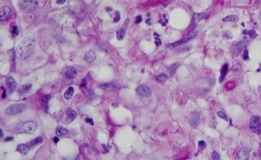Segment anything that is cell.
I'll use <instances>...</instances> for the list:
<instances>
[{
	"mask_svg": "<svg viewBox=\"0 0 261 160\" xmlns=\"http://www.w3.org/2000/svg\"><path fill=\"white\" fill-rule=\"evenodd\" d=\"M224 37H225V38H227V39H230V38H232L231 33H229V32L224 33Z\"/></svg>",
	"mask_w": 261,
	"mask_h": 160,
	"instance_id": "obj_35",
	"label": "cell"
},
{
	"mask_svg": "<svg viewBox=\"0 0 261 160\" xmlns=\"http://www.w3.org/2000/svg\"><path fill=\"white\" fill-rule=\"evenodd\" d=\"M137 94L141 97H150L152 94V91L147 86L140 85L137 88Z\"/></svg>",
	"mask_w": 261,
	"mask_h": 160,
	"instance_id": "obj_8",
	"label": "cell"
},
{
	"mask_svg": "<svg viewBox=\"0 0 261 160\" xmlns=\"http://www.w3.org/2000/svg\"><path fill=\"white\" fill-rule=\"evenodd\" d=\"M245 46V43H244V42H239L234 47V52L235 54H239L241 51H242V49L244 48V47Z\"/></svg>",
	"mask_w": 261,
	"mask_h": 160,
	"instance_id": "obj_21",
	"label": "cell"
},
{
	"mask_svg": "<svg viewBox=\"0 0 261 160\" xmlns=\"http://www.w3.org/2000/svg\"><path fill=\"white\" fill-rule=\"evenodd\" d=\"M50 98H51L50 95H45L41 99V106H42V108L44 111L48 110V104H49V101H50Z\"/></svg>",
	"mask_w": 261,
	"mask_h": 160,
	"instance_id": "obj_16",
	"label": "cell"
},
{
	"mask_svg": "<svg viewBox=\"0 0 261 160\" xmlns=\"http://www.w3.org/2000/svg\"><path fill=\"white\" fill-rule=\"evenodd\" d=\"M11 13V9L9 6H3L1 11H0V19L1 20H4L6 19L9 15Z\"/></svg>",
	"mask_w": 261,
	"mask_h": 160,
	"instance_id": "obj_15",
	"label": "cell"
},
{
	"mask_svg": "<svg viewBox=\"0 0 261 160\" xmlns=\"http://www.w3.org/2000/svg\"><path fill=\"white\" fill-rule=\"evenodd\" d=\"M228 64H224L223 67H222V68H221V71H220V78H219V82L220 83H222L223 82V80L224 79V78H225V76L227 74V72H228Z\"/></svg>",
	"mask_w": 261,
	"mask_h": 160,
	"instance_id": "obj_18",
	"label": "cell"
},
{
	"mask_svg": "<svg viewBox=\"0 0 261 160\" xmlns=\"http://www.w3.org/2000/svg\"><path fill=\"white\" fill-rule=\"evenodd\" d=\"M3 129L0 130V138H3Z\"/></svg>",
	"mask_w": 261,
	"mask_h": 160,
	"instance_id": "obj_43",
	"label": "cell"
},
{
	"mask_svg": "<svg viewBox=\"0 0 261 160\" xmlns=\"http://www.w3.org/2000/svg\"><path fill=\"white\" fill-rule=\"evenodd\" d=\"M26 108V105L23 104H15L9 106L4 111L5 114L8 116H11V115H15L18 114L22 113Z\"/></svg>",
	"mask_w": 261,
	"mask_h": 160,
	"instance_id": "obj_3",
	"label": "cell"
},
{
	"mask_svg": "<svg viewBox=\"0 0 261 160\" xmlns=\"http://www.w3.org/2000/svg\"><path fill=\"white\" fill-rule=\"evenodd\" d=\"M86 121L87 123H90L91 125H94V122H93L92 118H87L86 119Z\"/></svg>",
	"mask_w": 261,
	"mask_h": 160,
	"instance_id": "obj_36",
	"label": "cell"
},
{
	"mask_svg": "<svg viewBox=\"0 0 261 160\" xmlns=\"http://www.w3.org/2000/svg\"><path fill=\"white\" fill-rule=\"evenodd\" d=\"M157 79L159 82H165L167 79V76L166 74H159L157 77Z\"/></svg>",
	"mask_w": 261,
	"mask_h": 160,
	"instance_id": "obj_27",
	"label": "cell"
},
{
	"mask_svg": "<svg viewBox=\"0 0 261 160\" xmlns=\"http://www.w3.org/2000/svg\"><path fill=\"white\" fill-rule=\"evenodd\" d=\"M65 1H66V0H57L56 3H57L58 4H63V3H65Z\"/></svg>",
	"mask_w": 261,
	"mask_h": 160,
	"instance_id": "obj_38",
	"label": "cell"
},
{
	"mask_svg": "<svg viewBox=\"0 0 261 160\" xmlns=\"http://www.w3.org/2000/svg\"><path fill=\"white\" fill-rule=\"evenodd\" d=\"M189 123L193 128H197L199 123V114L197 113H192L189 118Z\"/></svg>",
	"mask_w": 261,
	"mask_h": 160,
	"instance_id": "obj_10",
	"label": "cell"
},
{
	"mask_svg": "<svg viewBox=\"0 0 261 160\" xmlns=\"http://www.w3.org/2000/svg\"><path fill=\"white\" fill-rule=\"evenodd\" d=\"M96 58V53L94 50H89L85 54V60L87 63H92Z\"/></svg>",
	"mask_w": 261,
	"mask_h": 160,
	"instance_id": "obj_14",
	"label": "cell"
},
{
	"mask_svg": "<svg viewBox=\"0 0 261 160\" xmlns=\"http://www.w3.org/2000/svg\"><path fill=\"white\" fill-rule=\"evenodd\" d=\"M250 149L248 147H244L238 151L235 159L237 160H246L250 159Z\"/></svg>",
	"mask_w": 261,
	"mask_h": 160,
	"instance_id": "obj_7",
	"label": "cell"
},
{
	"mask_svg": "<svg viewBox=\"0 0 261 160\" xmlns=\"http://www.w3.org/2000/svg\"><path fill=\"white\" fill-rule=\"evenodd\" d=\"M33 48H34V40L30 38L24 39L22 42L19 43L16 48V55L19 58L24 60L30 56L33 50Z\"/></svg>",
	"mask_w": 261,
	"mask_h": 160,
	"instance_id": "obj_1",
	"label": "cell"
},
{
	"mask_svg": "<svg viewBox=\"0 0 261 160\" xmlns=\"http://www.w3.org/2000/svg\"><path fill=\"white\" fill-rule=\"evenodd\" d=\"M38 5L37 0H22L19 3V8L26 12L35 10L38 8Z\"/></svg>",
	"mask_w": 261,
	"mask_h": 160,
	"instance_id": "obj_4",
	"label": "cell"
},
{
	"mask_svg": "<svg viewBox=\"0 0 261 160\" xmlns=\"http://www.w3.org/2000/svg\"><path fill=\"white\" fill-rule=\"evenodd\" d=\"M42 142H43V139H42L41 137H37L36 139H33L32 141L29 142V144L32 148H33V147H35L36 145L41 143Z\"/></svg>",
	"mask_w": 261,
	"mask_h": 160,
	"instance_id": "obj_24",
	"label": "cell"
},
{
	"mask_svg": "<svg viewBox=\"0 0 261 160\" xmlns=\"http://www.w3.org/2000/svg\"><path fill=\"white\" fill-rule=\"evenodd\" d=\"M11 33H12L13 37H17L19 35V28L15 24H12L11 25Z\"/></svg>",
	"mask_w": 261,
	"mask_h": 160,
	"instance_id": "obj_26",
	"label": "cell"
},
{
	"mask_svg": "<svg viewBox=\"0 0 261 160\" xmlns=\"http://www.w3.org/2000/svg\"><path fill=\"white\" fill-rule=\"evenodd\" d=\"M106 10H107V11H111V10H112V9L109 8V9H106Z\"/></svg>",
	"mask_w": 261,
	"mask_h": 160,
	"instance_id": "obj_44",
	"label": "cell"
},
{
	"mask_svg": "<svg viewBox=\"0 0 261 160\" xmlns=\"http://www.w3.org/2000/svg\"><path fill=\"white\" fill-rule=\"evenodd\" d=\"M31 87H32L31 84H24V85L21 86L19 88L18 92H19V94H25L26 93H28L31 89Z\"/></svg>",
	"mask_w": 261,
	"mask_h": 160,
	"instance_id": "obj_19",
	"label": "cell"
},
{
	"mask_svg": "<svg viewBox=\"0 0 261 160\" xmlns=\"http://www.w3.org/2000/svg\"><path fill=\"white\" fill-rule=\"evenodd\" d=\"M129 23V19H127L126 22L124 23L123 26L121 29H120L119 30L117 31V34H116V37H117V39L118 40H122L125 37V33H126V26L127 24Z\"/></svg>",
	"mask_w": 261,
	"mask_h": 160,
	"instance_id": "obj_13",
	"label": "cell"
},
{
	"mask_svg": "<svg viewBox=\"0 0 261 160\" xmlns=\"http://www.w3.org/2000/svg\"><path fill=\"white\" fill-rule=\"evenodd\" d=\"M120 19V13L118 11L116 12V15H115V18H114V23H117L119 22Z\"/></svg>",
	"mask_w": 261,
	"mask_h": 160,
	"instance_id": "obj_33",
	"label": "cell"
},
{
	"mask_svg": "<svg viewBox=\"0 0 261 160\" xmlns=\"http://www.w3.org/2000/svg\"><path fill=\"white\" fill-rule=\"evenodd\" d=\"M244 33H245V34H249L250 36V38H252V39H254V38H255L256 36H257V33L256 32L254 31V30H250V31H244Z\"/></svg>",
	"mask_w": 261,
	"mask_h": 160,
	"instance_id": "obj_29",
	"label": "cell"
},
{
	"mask_svg": "<svg viewBox=\"0 0 261 160\" xmlns=\"http://www.w3.org/2000/svg\"><path fill=\"white\" fill-rule=\"evenodd\" d=\"M13 139V137H9V138H7V139H5V141H6V142H9V141H12Z\"/></svg>",
	"mask_w": 261,
	"mask_h": 160,
	"instance_id": "obj_41",
	"label": "cell"
},
{
	"mask_svg": "<svg viewBox=\"0 0 261 160\" xmlns=\"http://www.w3.org/2000/svg\"><path fill=\"white\" fill-rule=\"evenodd\" d=\"M6 83H7V84H8L9 92H13V91L17 88V87H18L17 82H16V81L14 80V78H13V77H11V76H9V77L6 78Z\"/></svg>",
	"mask_w": 261,
	"mask_h": 160,
	"instance_id": "obj_9",
	"label": "cell"
},
{
	"mask_svg": "<svg viewBox=\"0 0 261 160\" xmlns=\"http://www.w3.org/2000/svg\"><path fill=\"white\" fill-rule=\"evenodd\" d=\"M244 60H249V53H248V50H245V51H244Z\"/></svg>",
	"mask_w": 261,
	"mask_h": 160,
	"instance_id": "obj_34",
	"label": "cell"
},
{
	"mask_svg": "<svg viewBox=\"0 0 261 160\" xmlns=\"http://www.w3.org/2000/svg\"><path fill=\"white\" fill-rule=\"evenodd\" d=\"M81 87H83V88L86 87V79L83 80V83L81 84Z\"/></svg>",
	"mask_w": 261,
	"mask_h": 160,
	"instance_id": "obj_39",
	"label": "cell"
},
{
	"mask_svg": "<svg viewBox=\"0 0 261 160\" xmlns=\"http://www.w3.org/2000/svg\"><path fill=\"white\" fill-rule=\"evenodd\" d=\"M69 133V131L68 129H66L64 127H61V126H59L58 128H56V134L58 136H65Z\"/></svg>",
	"mask_w": 261,
	"mask_h": 160,
	"instance_id": "obj_20",
	"label": "cell"
},
{
	"mask_svg": "<svg viewBox=\"0 0 261 160\" xmlns=\"http://www.w3.org/2000/svg\"><path fill=\"white\" fill-rule=\"evenodd\" d=\"M3 88V96H2V98H5V97H6V92H5V89H4L3 88Z\"/></svg>",
	"mask_w": 261,
	"mask_h": 160,
	"instance_id": "obj_40",
	"label": "cell"
},
{
	"mask_svg": "<svg viewBox=\"0 0 261 160\" xmlns=\"http://www.w3.org/2000/svg\"><path fill=\"white\" fill-rule=\"evenodd\" d=\"M100 88L105 89V90H108V91H113L116 88V86L114 84H101Z\"/></svg>",
	"mask_w": 261,
	"mask_h": 160,
	"instance_id": "obj_23",
	"label": "cell"
},
{
	"mask_svg": "<svg viewBox=\"0 0 261 160\" xmlns=\"http://www.w3.org/2000/svg\"><path fill=\"white\" fill-rule=\"evenodd\" d=\"M141 20H142V18H141V15H138L137 17V23H141Z\"/></svg>",
	"mask_w": 261,
	"mask_h": 160,
	"instance_id": "obj_37",
	"label": "cell"
},
{
	"mask_svg": "<svg viewBox=\"0 0 261 160\" xmlns=\"http://www.w3.org/2000/svg\"><path fill=\"white\" fill-rule=\"evenodd\" d=\"M217 116L219 118H224V120H228V118L227 116L225 115V114L224 113V112H222V111H218L217 113Z\"/></svg>",
	"mask_w": 261,
	"mask_h": 160,
	"instance_id": "obj_30",
	"label": "cell"
},
{
	"mask_svg": "<svg viewBox=\"0 0 261 160\" xmlns=\"http://www.w3.org/2000/svg\"><path fill=\"white\" fill-rule=\"evenodd\" d=\"M74 92H75V89H74L73 87L68 88V89L65 91V94H64L65 99H68V100L70 99V98H72V96H73V94H74Z\"/></svg>",
	"mask_w": 261,
	"mask_h": 160,
	"instance_id": "obj_22",
	"label": "cell"
},
{
	"mask_svg": "<svg viewBox=\"0 0 261 160\" xmlns=\"http://www.w3.org/2000/svg\"><path fill=\"white\" fill-rule=\"evenodd\" d=\"M250 129L258 134L261 133V118L259 116H252L250 123Z\"/></svg>",
	"mask_w": 261,
	"mask_h": 160,
	"instance_id": "obj_5",
	"label": "cell"
},
{
	"mask_svg": "<svg viewBox=\"0 0 261 160\" xmlns=\"http://www.w3.org/2000/svg\"><path fill=\"white\" fill-rule=\"evenodd\" d=\"M198 147H199V151L202 149H203L205 147H206V143H205V142L204 141H199L198 142Z\"/></svg>",
	"mask_w": 261,
	"mask_h": 160,
	"instance_id": "obj_31",
	"label": "cell"
},
{
	"mask_svg": "<svg viewBox=\"0 0 261 160\" xmlns=\"http://www.w3.org/2000/svg\"><path fill=\"white\" fill-rule=\"evenodd\" d=\"M238 19H239V18H238L237 16H235V15H229V16H227V17L224 18V19H223V21L224 22H236V21H238Z\"/></svg>",
	"mask_w": 261,
	"mask_h": 160,
	"instance_id": "obj_25",
	"label": "cell"
},
{
	"mask_svg": "<svg viewBox=\"0 0 261 160\" xmlns=\"http://www.w3.org/2000/svg\"><path fill=\"white\" fill-rule=\"evenodd\" d=\"M31 149H32V147L29 144V143H22V144H19L17 147V151L23 155H26L30 151Z\"/></svg>",
	"mask_w": 261,
	"mask_h": 160,
	"instance_id": "obj_12",
	"label": "cell"
},
{
	"mask_svg": "<svg viewBox=\"0 0 261 160\" xmlns=\"http://www.w3.org/2000/svg\"><path fill=\"white\" fill-rule=\"evenodd\" d=\"M53 140H54V142L55 143H57L59 142V138H57V137H54Z\"/></svg>",
	"mask_w": 261,
	"mask_h": 160,
	"instance_id": "obj_42",
	"label": "cell"
},
{
	"mask_svg": "<svg viewBox=\"0 0 261 160\" xmlns=\"http://www.w3.org/2000/svg\"><path fill=\"white\" fill-rule=\"evenodd\" d=\"M204 17H205V13H195L193 14V23H194V24H197V23H199L201 20H203V19Z\"/></svg>",
	"mask_w": 261,
	"mask_h": 160,
	"instance_id": "obj_17",
	"label": "cell"
},
{
	"mask_svg": "<svg viewBox=\"0 0 261 160\" xmlns=\"http://www.w3.org/2000/svg\"><path fill=\"white\" fill-rule=\"evenodd\" d=\"M212 159L214 160L220 159V156H219V154H218V153H217V152L214 151V152L213 153V154H212Z\"/></svg>",
	"mask_w": 261,
	"mask_h": 160,
	"instance_id": "obj_32",
	"label": "cell"
},
{
	"mask_svg": "<svg viewBox=\"0 0 261 160\" xmlns=\"http://www.w3.org/2000/svg\"><path fill=\"white\" fill-rule=\"evenodd\" d=\"M154 36H155V43H156V45L159 46L162 43V41L160 40V36L157 33H154Z\"/></svg>",
	"mask_w": 261,
	"mask_h": 160,
	"instance_id": "obj_28",
	"label": "cell"
},
{
	"mask_svg": "<svg viewBox=\"0 0 261 160\" xmlns=\"http://www.w3.org/2000/svg\"><path fill=\"white\" fill-rule=\"evenodd\" d=\"M65 114H66V123H71L77 116V113L71 108H67L65 111Z\"/></svg>",
	"mask_w": 261,
	"mask_h": 160,
	"instance_id": "obj_11",
	"label": "cell"
},
{
	"mask_svg": "<svg viewBox=\"0 0 261 160\" xmlns=\"http://www.w3.org/2000/svg\"><path fill=\"white\" fill-rule=\"evenodd\" d=\"M37 129V124L36 123L33 121H29V122H24L21 123L18 128L17 132L19 133H29L32 134Z\"/></svg>",
	"mask_w": 261,
	"mask_h": 160,
	"instance_id": "obj_2",
	"label": "cell"
},
{
	"mask_svg": "<svg viewBox=\"0 0 261 160\" xmlns=\"http://www.w3.org/2000/svg\"><path fill=\"white\" fill-rule=\"evenodd\" d=\"M63 75L68 78H75L77 75V70L74 67H71V66H68V67H65L62 68L61 70Z\"/></svg>",
	"mask_w": 261,
	"mask_h": 160,
	"instance_id": "obj_6",
	"label": "cell"
}]
</instances>
